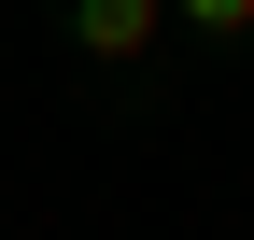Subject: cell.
Segmentation results:
<instances>
[{
  "mask_svg": "<svg viewBox=\"0 0 254 240\" xmlns=\"http://www.w3.org/2000/svg\"><path fill=\"white\" fill-rule=\"evenodd\" d=\"M184 28H212V43H254V0H170Z\"/></svg>",
  "mask_w": 254,
  "mask_h": 240,
  "instance_id": "cell-2",
  "label": "cell"
},
{
  "mask_svg": "<svg viewBox=\"0 0 254 240\" xmlns=\"http://www.w3.org/2000/svg\"><path fill=\"white\" fill-rule=\"evenodd\" d=\"M155 28H170V0H71V57H99V71L155 57Z\"/></svg>",
  "mask_w": 254,
  "mask_h": 240,
  "instance_id": "cell-1",
  "label": "cell"
}]
</instances>
